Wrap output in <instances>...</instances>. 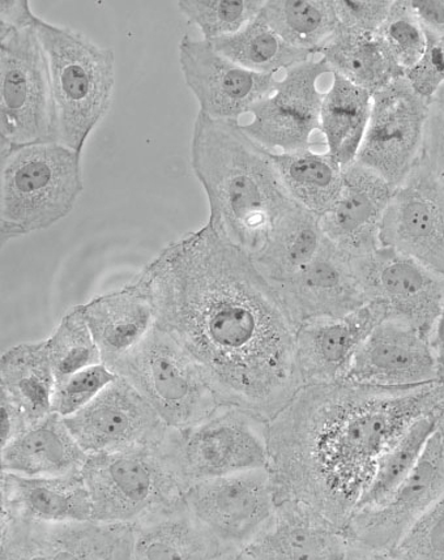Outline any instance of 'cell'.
I'll return each instance as SVG.
<instances>
[{"instance_id":"27","label":"cell","mask_w":444,"mask_h":560,"mask_svg":"<svg viewBox=\"0 0 444 560\" xmlns=\"http://www.w3.org/2000/svg\"><path fill=\"white\" fill-rule=\"evenodd\" d=\"M135 560H225L185 499L133 524Z\"/></svg>"},{"instance_id":"32","label":"cell","mask_w":444,"mask_h":560,"mask_svg":"<svg viewBox=\"0 0 444 560\" xmlns=\"http://www.w3.org/2000/svg\"><path fill=\"white\" fill-rule=\"evenodd\" d=\"M318 57L331 73L372 94L404 77L376 33L339 28Z\"/></svg>"},{"instance_id":"12","label":"cell","mask_w":444,"mask_h":560,"mask_svg":"<svg viewBox=\"0 0 444 560\" xmlns=\"http://www.w3.org/2000/svg\"><path fill=\"white\" fill-rule=\"evenodd\" d=\"M430 101L401 77L373 94L372 113L355 162L394 188L420 164Z\"/></svg>"},{"instance_id":"28","label":"cell","mask_w":444,"mask_h":560,"mask_svg":"<svg viewBox=\"0 0 444 560\" xmlns=\"http://www.w3.org/2000/svg\"><path fill=\"white\" fill-rule=\"evenodd\" d=\"M326 241L320 218L295 206L276 224L252 258L259 272L278 287L311 265Z\"/></svg>"},{"instance_id":"34","label":"cell","mask_w":444,"mask_h":560,"mask_svg":"<svg viewBox=\"0 0 444 560\" xmlns=\"http://www.w3.org/2000/svg\"><path fill=\"white\" fill-rule=\"evenodd\" d=\"M211 45L232 62L266 75L291 70L314 58L311 52L300 50L281 38L260 13L244 30L233 36L211 40Z\"/></svg>"},{"instance_id":"1","label":"cell","mask_w":444,"mask_h":560,"mask_svg":"<svg viewBox=\"0 0 444 560\" xmlns=\"http://www.w3.org/2000/svg\"><path fill=\"white\" fill-rule=\"evenodd\" d=\"M141 278L156 327L178 342L217 395L269 421L302 384L297 326L252 255L210 224L171 243Z\"/></svg>"},{"instance_id":"21","label":"cell","mask_w":444,"mask_h":560,"mask_svg":"<svg viewBox=\"0 0 444 560\" xmlns=\"http://www.w3.org/2000/svg\"><path fill=\"white\" fill-rule=\"evenodd\" d=\"M274 289L297 328L308 322L341 318L367 303L351 256L328 240L311 265Z\"/></svg>"},{"instance_id":"5","label":"cell","mask_w":444,"mask_h":560,"mask_svg":"<svg viewBox=\"0 0 444 560\" xmlns=\"http://www.w3.org/2000/svg\"><path fill=\"white\" fill-rule=\"evenodd\" d=\"M35 28L49 65L52 141L83 153L86 140L110 110L116 88L112 49L67 26L36 19Z\"/></svg>"},{"instance_id":"42","label":"cell","mask_w":444,"mask_h":560,"mask_svg":"<svg viewBox=\"0 0 444 560\" xmlns=\"http://www.w3.org/2000/svg\"><path fill=\"white\" fill-rule=\"evenodd\" d=\"M428 43L420 62L404 72V78L419 96L430 101L444 84V44L430 38Z\"/></svg>"},{"instance_id":"24","label":"cell","mask_w":444,"mask_h":560,"mask_svg":"<svg viewBox=\"0 0 444 560\" xmlns=\"http://www.w3.org/2000/svg\"><path fill=\"white\" fill-rule=\"evenodd\" d=\"M83 306L101 359L113 369L156 327V307L141 276L135 282L93 299Z\"/></svg>"},{"instance_id":"38","label":"cell","mask_w":444,"mask_h":560,"mask_svg":"<svg viewBox=\"0 0 444 560\" xmlns=\"http://www.w3.org/2000/svg\"><path fill=\"white\" fill-rule=\"evenodd\" d=\"M389 57L402 72L420 62L428 49V36L409 0H395L393 10L376 33Z\"/></svg>"},{"instance_id":"10","label":"cell","mask_w":444,"mask_h":560,"mask_svg":"<svg viewBox=\"0 0 444 560\" xmlns=\"http://www.w3.org/2000/svg\"><path fill=\"white\" fill-rule=\"evenodd\" d=\"M184 499L217 539L226 560L239 558L271 522L278 508L274 482L268 468L195 483L186 489Z\"/></svg>"},{"instance_id":"45","label":"cell","mask_w":444,"mask_h":560,"mask_svg":"<svg viewBox=\"0 0 444 560\" xmlns=\"http://www.w3.org/2000/svg\"><path fill=\"white\" fill-rule=\"evenodd\" d=\"M0 421L2 448L31 427L24 411L4 394H0Z\"/></svg>"},{"instance_id":"35","label":"cell","mask_w":444,"mask_h":560,"mask_svg":"<svg viewBox=\"0 0 444 560\" xmlns=\"http://www.w3.org/2000/svg\"><path fill=\"white\" fill-rule=\"evenodd\" d=\"M439 416L420 418L385 452L355 511L375 508L385 502L407 480L435 433Z\"/></svg>"},{"instance_id":"23","label":"cell","mask_w":444,"mask_h":560,"mask_svg":"<svg viewBox=\"0 0 444 560\" xmlns=\"http://www.w3.org/2000/svg\"><path fill=\"white\" fill-rule=\"evenodd\" d=\"M382 320V308L366 303L341 318L302 324L295 336L302 384L344 381L363 342Z\"/></svg>"},{"instance_id":"8","label":"cell","mask_w":444,"mask_h":560,"mask_svg":"<svg viewBox=\"0 0 444 560\" xmlns=\"http://www.w3.org/2000/svg\"><path fill=\"white\" fill-rule=\"evenodd\" d=\"M82 476L97 522L137 524L171 508L185 492L157 447L92 455Z\"/></svg>"},{"instance_id":"49","label":"cell","mask_w":444,"mask_h":560,"mask_svg":"<svg viewBox=\"0 0 444 560\" xmlns=\"http://www.w3.org/2000/svg\"><path fill=\"white\" fill-rule=\"evenodd\" d=\"M442 44H444V43H442Z\"/></svg>"},{"instance_id":"41","label":"cell","mask_w":444,"mask_h":560,"mask_svg":"<svg viewBox=\"0 0 444 560\" xmlns=\"http://www.w3.org/2000/svg\"><path fill=\"white\" fill-rule=\"evenodd\" d=\"M395 0H334L341 30L378 33Z\"/></svg>"},{"instance_id":"43","label":"cell","mask_w":444,"mask_h":560,"mask_svg":"<svg viewBox=\"0 0 444 560\" xmlns=\"http://www.w3.org/2000/svg\"><path fill=\"white\" fill-rule=\"evenodd\" d=\"M421 162L444 182V84L430 100Z\"/></svg>"},{"instance_id":"46","label":"cell","mask_w":444,"mask_h":560,"mask_svg":"<svg viewBox=\"0 0 444 560\" xmlns=\"http://www.w3.org/2000/svg\"><path fill=\"white\" fill-rule=\"evenodd\" d=\"M36 19L28 0H0V30L32 28Z\"/></svg>"},{"instance_id":"2","label":"cell","mask_w":444,"mask_h":560,"mask_svg":"<svg viewBox=\"0 0 444 560\" xmlns=\"http://www.w3.org/2000/svg\"><path fill=\"white\" fill-rule=\"evenodd\" d=\"M444 382L385 388L306 384L267 423L278 502L295 499L344 528L379 458L420 418L440 415Z\"/></svg>"},{"instance_id":"48","label":"cell","mask_w":444,"mask_h":560,"mask_svg":"<svg viewBox=\"0 0 444 560\" xmlns=\"http://www.w3.org/2000/svg\"><path fill=\"white\" fill-rule=\"evenodd\" d=\"M435 433L439 434L444 451V408L439 416V420H436Z\"/></svg>"},{"instance_id":"7","label":"cell","mask_w":444,"mask_h":560,"mask_svg":"<svg viewBox=\"0 0 444 560\" xmlns=\"http://www.w3.org/2000/svg\"><path fill=\"white\" fill-rule=\"evenodd\" d=\"M112 370L150 402L167 428L191 427L221 405L190 357L157 327Z\"/></svg>"},{"instance_id":"17","label":"cell","mask_w":444,"mask_h":560,"mask_svg":"<svg viewBox=\"0 0 444 560\" xmlns=\"http://www.w3.org/2000/svg\"><path fill=\"white\" fill-rule=\"evenodd\" d=\"M179 66L199 113L214 120L239 121L273 92L279 81L276 75L232 62L208 40L190 36L180 39Z\"/></svg>"},{"instance_id":"15","label":"cell","mask_w":444,"mask_h":560,"mask_svg":"<svg viewBox=\"0 0 444 560\" xmlns=\"http://www.w3.org/2000/svg\"><path fill=\"white\" fill-rule=\"evenodd\" d=\"M331 73L319 59L285 71L268 97L250 113L252 120L241 125L258 144L272 153H288L312 148L315 132L320 131L323 93L319 83Z\"/></svg>"},{"instance_id":"44","label":"cell","mask_w":444,"mask_h":560,"mask_svg":"<svg viewBox=\"0 0 444 560\" xmlns=\"http://www.w3.org/2000/svg\"><path fill=\"white\" fill-rule=\"evenodd\" d=\"M428 38L444 43V0H409Z\"/></svg>"},{"instance_id":"26","label":"cell","mask_w":444,"mask_h":560,"mask_svg":"<svg viewBox=\"0 0 444 560\" xmlns=\"http://www.w3.org/2000/svg\"><path fill=\"white\" fill-rule=\"evenodd\" d=\"M89 458L65 418L51 413L0 451V468L24 477H60L82 474Z\"/></svg>"},{"instance_id":"20","label":"cell","mask_w":444,"mask_h":560,"mask_svg":"<svg viewBox=\"0 0 444 560\" xmlns=\"http://www.w3.org/2000/svg\"><path fill=\"white\" fill-rule=\"evenodd\" d=\"M238 559L357 560L344 528L295 499L278 502L271 522Z\"/></svg>"},{"instance_id":"47","label":"cell","mask_w":444,"mask_h":560,"mask_svg":"<svg viewBox=\"0 0 444 560\" xmlns=\"http://www.w3.org/2000/svg\"><path fill=\"white\" fill-rule=\"evenodd\" d=\"M430 347H432L436 364L440 370V382H444V303L434 323L432 332L429 335Z\"/></svg>"},{"instance_id":"11","label":"cell","mask_w":444,"mask_h":560,"mask_svg":"<svg viewBox=\"0 0 444 560\" xmlns=\"http://www.w3.org/2000/svg\"><path fill=\"white\" fill-rule=\"evenodd\" d=\"M444 492V451L439 434L394 494L375 508L355 511L344 530L357 560L389 559L407 533Z\"/></svg>"},{"instance_id":"13","label":"cell","mask_w":444,"mask_h":560,"mask_svg":"<svg viewBox=\"0 0 444 560\" xmlns=\"http://www.w3.org/2000/svg\"><path fill=\"white\" fill-rule=\"evenodd\" d=\"M367 303L429 339L444 303V276L393 248L351 258Z\"/></svg>"},{"instance_id":"36","label":"cell","mask_w":444,"mask_h":560,"mask_svg":"<svg viewBox=\"0 0 444 560\" xmlns=\"http://www.w3.org/2000/svg\"><path fill=\"white\" fill-rule=\"evenodd\" d=\"M45 346L57 382L94 364L104 363L82 305L71 308L63 316L45 340Z\"/></svg>"},{"instance_id":"6","label":"cell","mask_w":444,"mask_h":560,"mask_svg":"<svg viewBox=\"0 0 444 560\" xmlns=\"http://www.w3.org/2000/svg\"><path fill=\"white\" fill-rule=\"evenodd\" d=\"M267 423L252 411L221 404L203 421L167 429L157 451L186 491L195 483L268 468Z\"/></svg>"},{"instance_id":"4","label":"cell","mask_w":444,"mask_h":560,"mask_svg":"<svg viewBox=\"0 0 444 560\" xmlns=\"http://www.w3.org/2000/svg\"><path fill=\"white\" fill-rule=\"evenodd\" d=\"M84 191L82 153L57 143L0 150V240L45 231L69 215Z\"/></svg>"},{"instance_id":"37","label":"cell","mask_w":444,"mask_h":560,"mask_svg":"<svg viewBox=\"0 0 444 560\" xmlns=\"http://www.w3.org/2000/svg\"><path fill=\"white\" fill-rule=\"evenodd\" d=\"M266 0H180L178 10L203 35L214 40L235 35L259 16Z\"/></svg>"},{"instance_id":"31","label":"cell","mask_w":444,"mask_h":560,"mask_svg":"<svg viewBox=\"0 0 444 560\" xmlns=\"http://www.w3.org/2000/svg\"><path fill=\"white\" fill-rule=\"evenodd\" d=\"M279 178L289 197L318 218L326 214L340 198L344 167L328 153L308 150L272 153Z\"/></svg>"},{"instance_id":"40","label":"cell","mask_w":444,"mask_h":560,"mask_svg":"<svg viewBox=\"0 0 444 560\" xmlns=\"http://www.w3.org/2000/svg\"><path fill=\"white\" fill-rule=\"evenodd\" d=\"M389 559L444 560V492L396 546Z\"/></svg>"},{"instance_id":"30","label":"cell","mask_w":444,"mask_h":560,"mask_svg":"<svg viewBox=\"0 0 444 560\" xmlns=\"http://www.w3.org/2000/svg\"><path fill=\"white\" fill-rule=\"evenodd\" d=\"M332 83L323 94L320 132L327 153L342 167L353 164L365 138L373 94L331 73Z\"/></svg>"},{"instance_id":"16","label":"cell","mask_w":444,"mask_h":560,"mask_svg":"<svg viewBox=\"0 0 444 560\" xmlns=\"http://www.w3.org/2000/svg\"><path fill=\"white\" fill-rule=\"evenodd\" d=\"M65 420L90 456L157 447L170 429L150 402L120 376Z\"/></svg>"},{"instance_id":"3","label":"cell","mask_w":444,"mask_h":560,"mask_svg":"<svg viewBox=\"0 0 444 560\" xmlns=\"http://www.w3.org/2000/svg\"><path fill=\"white\" fill-rule=\"evenodd\" d=\"M191 167L210 206L208 224L250 255L297 206L281 184L272 152L248 137L239 121L214 120L199 113Z\"/></svg>"},{"instance_id":"9","label":"cell","mask_w":444,"mask_h":560,"mask_svg":"<svg viewBox=\"0 0 444 560\" xmlns=\"http://www.w3.org/2000/svg\"><path fill=\"white\" fill-rule=\"evenodd\" d=\"M49 65L35 28L0 30V150L52 140Z\"/></svg>"},{"instance_id":"18","label":"cell","mask_w":444,"mask_h":560,"mask_svg":"<svg viewBox=\"0 0 444 560\" xmlns=\"http://www.w3.org/2000/svg\"><path fill=\"white\" fill-rule=\"evenodd\" d=\"M381 245L444 276V182L422 162L395 188Z\"/></svg>"},{"instance_id":"14","label":"cell","mask_w":444,"mask_h":560,"mask_svg":"<svg viewBox=\"0 0 444 560\" xmlns=\"http://www.w3.org/2000/svg\"><path fill=\"white\" fill-rule=\"evenodd\" d=\"M2 560H130L133 524L30 523L0 517Z\"/></svg>"},{"instance_id":"33","label":"cell","mask_w":444,"mask_h":560,"mask_svg":"<svg viewBox=\"0 0 444 560\" xmlns=\"http://www.w3.org/2000/svg\"><path fill=\"white\" fill-rule=\"evenodd\" d=\"M260 15L288 44L314 57L340 28L334 0H266Z\"/></svg>"},{"instance_id":"29","label":"cell","mask_w":444,"mask_h":560,"mask_svg":"<svg viewBox=\"0 0 444 560\" xmlns=\"http://www.w3.org/2000/svg\"><path fill=\"white\" fill-rule=\"evenodd\" d=\"M56 386L45 340L19 343L0 357V394L24 411L31 427L52 413Z\"/></svg>"},{"instance_id":"22","label":"cell","mask_w":444,"mask_h":560,"mask_svg":"<svg viewBox=\"0 0 444 560\" xmlns=\"http://www.w3.org/2000/svg\"><path fill=\"white\" fill-rule=\"evenodd\" d=\"M394 190L359 162L346 166L340 198L320 218L326 238L351 258L374 253L382 247V221Z\"/></svg>"},{"instance_id":"25","label":"cell","mask_w":444,"mask_h":560,"mask_svg":"<svg viewBox=\"0 0 444 560\" xmlns=\"http://www.w3.org/2000/svg\"><path fill=\"white\" fill-rule=\"evenodd\" d=\"M0 517L30 523L91 521L92 503L82 474L60 477L0 476Z\"/></svg>"},{"instance_id":"19","label":"cell","mask_w":444,"mask_h":560,"mask_svg":"<svg viewBox=\"0 0 444 560\" xmlns=\"http://www.w3.org/2000/svg\"><path fill=\"white\" fill-rule=\"evenodd\" d=\"M344 381L385 388L419 387L440 382V370L427 336L385 319L363 342Z\"/></svg>"},{"instance_id":"39","label":"cell","mask_w":444,"mask_h":560,"mask_svg":"<svg viewBox=\"0 0 444 560\" xmlns=\"http://www.w3.org/2000/svg\"><path fill=\"white\" fill-rule=\"evenodd\" d=\"M117 376L105 363H100L57 382L52 413L63 418L77 415L116 381Z\"/></svg>"}]
</instances>
